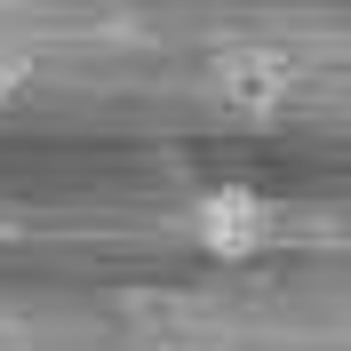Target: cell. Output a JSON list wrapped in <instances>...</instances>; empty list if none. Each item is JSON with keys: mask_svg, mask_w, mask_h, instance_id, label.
<instances>
[{"mask_svg": "<svg viewBox=\"0 0 351 351\" xmlns=\"http://www.w3.org/2000/svg\"><path fill=\"white\" fill-rule=\"evenodd\" d=\"M199 240L216 256H256V247H271V208L247 192H208L199 199Z\"/></svg>", "mask_w": 351, "mask_h": 351, "instance_id": "cell-1", "label": "cell"}, {"mask_svg": "<svg viewBox=\"0 0 351 351\" xmlns=\"http://www.w3.org/2000/svg\"><path fill=\"white\" fill-rule=\"evenodd\" d=\"M208 80H216V96H223V104H240V112H271L287 88H295V72H287L280 56L232 48V56H216V72H208Z\"/></svg>", "mask_w": 351, "mask_h": 351, "instance_id": "cell-2", "label": "cell"}, {"mask_svg": "<svg viewBox=\"0 0 351 351\" xmlns=\"http://www.w3.org/2000/svg\"><path fill=\"white\" fill-rule=\"evenodd\" d=\"M16 88H24V64H16V56H0V104H8Z\"/></svg>", "mask_w": 351, "mask_h": 351, "instance_id": "cell-3", "label": "cell"}, {"mask_svg": "<svg viewBox=\"0 0 351 351\" xmlns=\"http://www.w3.org/2000/svg\"><path fill=\"white\" fill-rule=\"evenodd\" d=\"M144 351H199V343H184V335H160V343H144Z\"/></svg>", "mask_w": 351, "mask_h": 351, "instance_id": "cell-4", "label": "cell"}]
</instances>
